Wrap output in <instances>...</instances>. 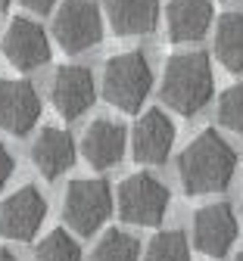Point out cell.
Here are the masks:
<instances>
[{
    "label": "cell",
    "mask_w": 243,
    "mask_h": 261,
    "mask_svg": "<svg viewBox=\"0 0 243 261\" xmlns=\"http://www.w3.org/2000/svg\"><path fill=\"white\" fill-rule=\"evenodd\" d=\"M234 171H237V152L212 127L200 130L178 155V177H181V187L187 196L225 190L231 184Z\"/></svg>",
    "instance_id": "cell-1"
},
{
    "label": "cell",
    "mask_w": 243,
    "mask_h": 261,
    "mask_svg": "<svg viewBox=\"0 0 243 261\" xmlns=\"http://www.w3.org/2000/svg\"><path fill=\"white\" fill-rule=\"evenodd\" d=\"M212 90H215V78L206 53H175L165 62L159 93L168 109L181 115H196L212 100Z\"/></svg>",
    "instance_id": "cell-2"
},
{
    "label": "cell",
    "mask_w": 243,
    "mask_h": 261,
    "mask_svg": "<svg viewBox=\"0 0 243 261\" xmlns=\"http://www.w3.org/2000/svg\"><path fill=\"white\" fill-rule=\"evenodd\" d=\"M153 87V69L141 50L119 53L103 69V93L122 112H137Z\"/></svg>",
    "instance_id": "cell-3"
},
{
    "label": "cell",
    "mask_w": 243,
    "mask_h": 261,
    "mask_svg": "<svg viewBox=\"0 0 243 261\" xmlns=\"http://www.w3.org/2000/svg\"><path fill=\"white\" fill-rule=\"evenodd\" d=\"M109 212H113V190L106 180L81 177V180L69 184L62 215H65V224L75 233H81V237L97 233L103 227V221L109 218Z\"/></svg>",
    "instance_id": "cell-4"
},
{
    "label": "cell",
    "mask_w": 243,
    "mask_h": 261,
    "mask_svg": "<svg viewBox=\"0 0 243 261\" xmlns=\"http://www.w3.org/2000/svg\"><path fill=\"white\" fill-rule=\"evenodd\" d=\"M168 208V187L153 174L141 171L122 180L119 187V215L137 227H156Z\"/></svg>",
    "instance_id": "cell-5"
},
{
    "label": "cell",
    "mask_w": 243,
    "mask_h": 261,
    "mask_svg": "<svg viewBox=\"0 0 243 261\" xmlns=\"http://www.w3.org/2000/svg\"><path fill=\"white\" fill-rule=\"evenodd\" d=\"M53 38L65 53H81L100 44L103 19L91 0H62L53 19Z\"/></svg>",
    "instance_id": "cell-6"
},
{
    "label": "cell",
    "mask_w": 243,
    "mask_h": 261,
    "mask_svg": "<svg viewBox=\"0 0 243 261\" xmlns=\"http://www.w3.org/2000/svg\"><path fill=\"white\" fill-rule=\"evenodd\" d=\"M41 118V96L28 81H0V127L13 137H25Z\"/></svg>",
    "instance_id": "cell-7"
},
{
    "label": "cell",
    "mask_w": 243,
    "mask_h": 261,
    "mask_svg": "<svg viewBox=\"0 0 243 261\" xmlns=\"http://www.w3.org/2000/svg\"><path fill=\"white\" fill-rule=\"evenodd\" d=\"M237 240V218L228 202H212L203 205L193 215V246L209 255V258H225L228 249Z\"/></svg>",
    "instance_id": "cell-8"
},
{
    "label": "cell",
    "mask_w": 243,
    "mask_h": 261,
    "mask_svg": "<svg viewBox=\"0 0 243 261\" xmlns=\"http://www.w3.org/2000/svg\"><path fill=\"white\" fill-rule=\"evenodd\" d=\"M44 215H47L44 196L34 187H22L0 205V233L10 237V240L25 243V240H31L41 230Z\"/></svg>",
    "instance_id": "cell-9"
},
{
    "label": "cell",
    "mask_w": 243,
    "mask_h": 261,
    "mask_svg": "<svg viewBox=\"0 0 243 261\" xmlns=\"http://www.w3.org/2000/svg\"><path fill=\"white\" fill-rule=\"evenodd\" d=\"M94 96H97V87H94L91 69H84V65H62V69H56L50 100L62 118L72 121L81 112H87L94 106Z\"/></svg>",
    "instance_id": "cell-10"
},
{
    "label": "cell",
    "mask_w": 243,
    "mask_h": 261,
    "mask_svg": "<svg viewBox=\"0 0 243 261\" xmlns=\"http://www.w3.org/2000/svg\"><path fill=\"white\" fill-rule=\"evenodd\" d=\"M4 53L19 72H31V69H41L50 59V41L38 22L13 19L4 38Z\"/></svg>",
    "instance_id": "cell-11"
},
{
    "label": "cell",
    "mask_w": 243,
    "mask_h": 261,
    "mask_svg": "<svg viewBox=\"0 0 243 261\" xmlns=\"http://www.w3.org/2000/svg\"><path fill=\"white\" fill-rule=\"evenodd\" d=\"M171 143H175V124H171V118L162 109L144 112V118L134 124L131 149L141 165H159V162H165L171 152Z\"/></svg>",
    "instance_id": "cell-12"
},
{
    "label": "cell",
    "mask_w": 243,
    "mask_h": 261,
    "mask_svg": "<svg viewBox=\"0 0 243 261\" xmlns=\"http://www.w3.org/2000/svg\"><path fill=\"white\" fill-rule=\"evenodd\" d=\"M125 143H128V130L119 121L109 118H97L87 130H84V140H81V152L84 159L97 171H106L113 165H119L122 155H125Z\"/></svg>",
    "instance_id": "cell-13"
},
{
    "label": "cell",
    "mask_w": 243,
    "mask_h": 261,
    "mask_svg": "<svg viewBox=\"0 0 243 261\" xmlns=\"http://www.w3.org/2000/svg\"><path fill=\"white\" fill-rule=\"evenodd\" d=\"M212 0H171L165 10L168 38L175 44H193L203 41L212 25Z\"/></svg>",
    "instance_id": "cell-14"
},
{
    "label": "cell",
    "mask_w": 243,
    "mask_h": 261,
    "mask_svg": "<svg viewBox=\"0 0 243 261\" xmlns=\"http://www.w3.org/2000/svg\"><path fill=\"white\" fill-rule=\"evenodd\" d=\"M31 159L47 180H56L75 165V140L62 127H44L31 146Z\"/></svg>",
    "instance_id": "cell-15"
},
{
    "label": "cell",
    "mask_w": 243,
    "mask_h": 261,
    "mask_svg": "<svg viewBox=\"0 0 243 261\" xmlns=\"http://www.w3.org/2000/svg\"><path fill=\"white\" fill-rule=\"evenodd\" d=\"M106 19L116 35H150L159 22V0H106Z\"/></svg>",
    "instance_id": "cell-16"
},
{
    "label": "cell",
    "mask_w": 243,
    "mask_h": 261,
    "mask_svg": "<svg viewBox=\"0 0 243 261\" xmlns=\"http://www.w3.org/2000/svg\"><path fill=\"white\" fill-rule=\"evenodd\" d=\"M215 56L228 72H243V13H225L218 19Z\"/></svg>",
    "instance_id": "cell-17"
},
{
    "label": "cell",
    "mask_w": 243,
    "mask_h": 261,
    "mask_svg": "<svg viewBox=\"0 0 243 261\" xmlns=\"http://www.w3.org/2000/svg\"><path fill=\"white\" fill-rule=\"evenodd\" d=\"M91 261H141V243L125 230H106L94 246Z\"/></svg>",
    "instance_id": "cell-18"
},
{
    "label": "cell",
    "mask_w": 243,
    "mask_h": 261,
    "mask_svg": "<svg viewBox=\"0 0 243 261\" xmlns=\"http://www.w3.org/2000/svg\"><path fill=\"white\" fill-rule=\"evenodd\" d=\"M144 261H190V243L181 230H162L150 240Z\"/></svg>",
    "instance_id": "cell-19"
},
{
    "label": "cell",
    "mask_w": 243,
    "mask_h": 261,
    "mask_svg": "<svg viewBox=\"0 0 243 261\" xmlns=\"http://www.w3.org/2000/svg\"><path fill=\"white\" fill-rule=\"evenodd\" d=\"M34 261H81V246L65 230H53L38 243Z\"/></svg>",
    "instance_id": "cell-20"
},
{
    "label": "cell",
    "mask_w": 243,
    "mask_h": 261,
    "mask_svg": "<svg viewBox=\"0 0 243 261\" xmlns=\"http://www.w3.org/2000/svg\"><path fill=\"white\" fill-rule=\"evenodd\" d=\"M218 121L228 127V130H237L243 134V81L231 84L222 100H218Z\"/></svg>",
    "instance_id": "cell-21"
},
{
    "label": "cell",
    "mask_w": 243,
    "mask_h": 261,
    "mask_svg": "<svg viewBox=\"0 0 243 261\" xmlns=\"http://www.w3.org/2000/svg\"><path fill=\"white\" fill-rule=\"evenodd\" d=\"M13 168H16V162H13L10 149L0 143V190H4V187H7V180L13 177Z\"/></svg>",
    "instance_id": "cell-22"
},
{
    "label": "cell",
    "mask_w": 243,
    "mask_h": 261,
    "mask_svg": "<svg viewBox=\"0 0 243 261\" xmlns=\"http://www.w3.org/2000/svg\"><path fill=\"white\" fill-rule=\"evenodd\" d=\"M22 4H25L31 13H38V16H47V13L53 10V4H56V0H22Z\"/></svg>",
    "instance_id": "cell-23"
},
{
    "label": "cell",
    "mask_w": 243,
    "mask_h": 261,
    "mask_svg": "<svg viewBox=\"0 0 243 261\" xmlns=\"http://www.w3.org/2000/svg\"><path fill=\"white\" fill-rule=\"evenodd\" d=\"M0 261H19V258H16L10 249H0Z\"/></svg>",
    "instance_id": "cell-24"
},
{
    "label": "cell",
    "mask_w": 243,
    "mask_h": 261,
    "mask_svg": "<svg viewBox=\"0 0 243 261\" xmlns=\"http://www.w3.org/2000/svg\"><path fill=\"white\" fill-rule=\"evenodd\" d=\"M7 7H10V0H0V13H4Z\"/></svg>",
    "instance_id": "cell-25"
},
{
    "label": "cell",
    "mask_w": 243,
    "mask_h": 261,
    "mask_svg": "<svg viewBox=\"0 0 243 261\" xmlns=\"http://www.w3.org/2000/svg\"><path fill=\"white\" fill-rule=\"evenodd\" d=\"M234 261H243V252H240V255H237V258H234Z\"/></svg>",
    "instance_id": "cell-26"
}]
</instances>
